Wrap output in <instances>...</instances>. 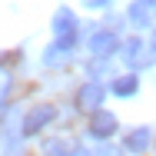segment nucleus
Returning a JSON list of instances; mask_svg holds the SVG:
<instances>
[{
  "label": "nucleus",
  "mask_w": 156,
  "mask_h": 156,
  "mask_svg": "<svg viewBox=\"0 0 156 156\" xmlns=\"http://www.w3.org/2000/svg\"><path fill=\"white\" fill-rule=\"evenodd\" d=\"M113 129H116V116H113V113H106V110H96L93 120H90V133L100 136V140H106Z\"/></svg>",
  "instance_id": "1"
},
{
  "label": "nucleus",
  "mask_w": 156,
  "mask_h": 156,
  "mask_svg": "<svg viewBox=\"0 0 156 156\" xmlns=\"http://www.w3.org/2000/svg\"><path fill=\"white\" fill-rule=\"evenodd\" d=\"M126 60L133 63V66H150L153 57L143 50V43H140V40H129V43H126Z\"/></svg>",
  "instance_id": "2"
},
{
  "label": "nucleus",
  "mask_w": 156,
  "mask_h": 156,
  "mask_svg": "<svg viewBox=\"0 0 156 156\" xmlns=\"http://www.w3.org/2000/svg\"><path fill=\"white\" fill-rule=\"evenodd\" d=\"M100 100H103V87H96V83H87V87L80 90V106H83V110H96Z\"/></svg>",
  "instance_id": "3"
},
{
  "label": "nucleus",
  "mask_w": 156,
  "mask_h": 156,
  "mask_svg": "<svg viewBox=\"0 0 156 156\" xmlns=\"http://www.w3.org/2000/svg\"><path fill=\"white\" fill-rule=\"evenodd\" d=\"M90 50H93V53H100V57L113 53V50H116V37H113V33H96L93 40H90Z\"/></svg>",
  "instance_id": "4"
},
{
  "label": "nucleus",
  "mask_w": 156,
  "mask_h": 156,
  "mask_svg": "<svg viewBox=\"0 0 156 156\" xmlns=\"http://www.w3.org/2000/svg\"><path fill=\"white\" fill-rule=\"evenodd\" d=\"M150 146V129H133L129 136H126V150H133V153H143Z\"/></svg>",
  "instance_id": "5"
},
{
  "label": "nucleus",
  "mask_w": 156,
  "mask_h": 156,
  "mask_svg": "<svg viewBox=\"0 0 156 156\" xmlns=\"http://www.w3.org/2000/svg\"><path fill=\"white\" fill-rule=\"evenodd\" d=\"M150 17H153V3H150V0H140V3H133V10H129V20H136V23L143 27Z\"/></svg>",
  "instance_id": "6"
},
{
  "label": "nucleus",
  "mask_w": 156,
  "mask_h": 156,
  "mask_svg": "<svg viewBox=\"0 0 156 156\" xmlns=\"http://www.w3.org/2000/svg\"><path fill=\"white\" fill-rule=\"evenodd\" d=\"M113 93H120V96L136 93V76H123V80H116V83H113Z\"/></svg>",
  "instance_id": "7"
},
{
  "label": "nucleus",
  "mask_w": 156,
  "mask_h": 156,
  "mask_svg": "<svg viewBox=\"0 0 156 156\" xmlns=\"http://www.w3.org/2000/svg\"><path fill=\"white\" fill-rule=\"evenodd\" d=\"M50 116H53V110H50V106H43V110H37V113H30V120H27V126H30V129H37V126H43V123H47Z\"/></svg>",
  "instance_id": "8"
},
{
  "label": "nucleus",
  "mask_w": 156,
  "mask_h": 156,
  "mask_svg": "<svg viewBox=\"0 0 156 156\" xmlns=\"http://www.w3.org/2000/svg\"><path fill=\"white\" fill-rule=\"evenodd\" d=\"M57 30H73V13L70 10H60L57 13Z\"/></svg>",
  "instance_id": "9"
},
{
  "label": "nucleus",
  "mask_w": 156,
  "mask_h": 156,
  "mask_svg": "<svg viewBox=\"0 0 156 156\" xmlns=\"http://www.w3.org/2000/svg\"><path fill=\"white\" fill-rule=\"evenodd\" d=\"M90 7H103V3H110V0H87Z\"/></svg>",
  "instance_id": "10"
},
{
  "label": "nucleus",
  "mask_w": 156,
  "mask_h": 156,
  "mask_svg": "<svg viewBox=\"0 0 156 156\" xmlns=\"http://www.w3.org/2000/svg\"><path fill=\"white\" fill-rule=\"evenodd\" d=\"M150 47H153V53H156V33H153V40H150Z\"/></svg>",
  "instance_id": "11"
}]
</instances>
